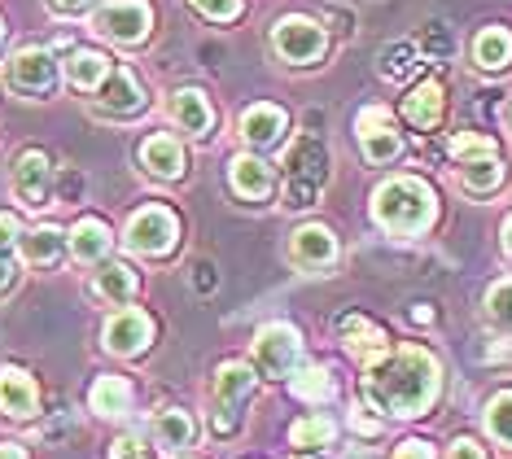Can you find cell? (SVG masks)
<instances>
[{"mask_svg":"<svg viewBox=\"0 0 512 459\" xmlns=\"http://www.w3.org/2000/svg\"><path fill=\"white\" fill-rule=\"evenodd\" d=\"M425 44H429V53H434V57H447V53H451V35L438 31V27L425 35Z\"/></svg>","mask_w":512,"mask_h":459,"instance_id":"obj_39","label":"cell"},{"mask_svg":"<svg viewBox=\"0 0 512 459\" xmlns=\"http://www.w3.org/2000/svg\"><path fill=\"white\" fill-rule=\"evenodd\" d=\"M355 127H359V145H364V153L372 162H390L403 145L399 132H394V119L386 110H364Z\"/></svg>","mask_w":512,"mask_h":459,"instance_id":"obj_11","label":"cell"},{"mask_svg":"<svg viewBox=\"0 0 512 459\" xmlns=\"http://www.w3.org/2000/svg\"><path fill=\"white\" fill-rule=\"evenodd\" d=\"M272 44H276V53H281L285 62L307 66V62H316V57L324 53V27H320V22H311V18L294 14V18H285L281 27H276Z\"/></svg>","mask_w":512,"mask_h":459,"instance_id":"obj_7","label":"cell"},{"mask_svg":"<svg viewBox=\"0 0 512 459\" xmlns=\"http://www.w3.org/2000/svg\"><path fill=\"white\" fill-rule=\"evenodd\" d=\"M412 320H416V324H429V320H434V311H429V306L421 302V306H416V311H412Z\"/></svg>","mask_w":512,"mask_h":459,"instance_id":"obj_46","label":"cell"},{"mask_svg":"<svg viewBox=\"0 0 512 459\" xmlns=\"http://www.w3.org/2000/svg\"><path fill=\"white\" fill-rule=\"evenodd\" d=\"M14 193H18L22 206H44V202H49V193H53V162H49V153H40V149L18 153V162H14Z\"/></svg>","mask_w":512,"mask_h":459,"instance_id":"obj_9","label":"cell"},{"mask_svg":"<svg viewBox=\"0 0 512 459\" xmlns=\"http://www.w3.org/2000/svg\"><path fill=\"white\" fill-rule=\"evenodd\" d=\"M154 433H158V446L180 451V446L193 442V420L184 416V411H162V416L154 420Z\"/></svg>","mask_w":512,"mask_h":459,"instance_id":"obj_28","label":"cell"},{"mask_svg":"<svg viewBox=\"0 0 512 459\" xmlns=\"http://www.w3.org/2000/svg\"><path fill=\"white\" fill-rule=\"evenodd\" d=\"M149 22H154V14H149L145 0H114V5L97 9L92 31L106 35V40H114V44H136V40H145Z\"/></svg>","mask_w":512,"mask_h":459,"instance_id":"obj_5","label":"cell"},{"mask_svg":"<svg viewBox=\"0 0 512 459\" xmlns=\"http://www.w3.org/2000/svg\"><path fill=\"white\" fill-rule=\"evenodd\" d=\"M88 403H92V411H97V416H123L127 403H132V390H127L123 376H101V381L92 385Z\"/></svg>","mask_w":512,"mask_h":459,"instance_id":"obj_24","label":"cell"},{"mask_svg":"<svg viewBox=\"0 0 512 459\" xmlns=\"http://www.w3.org/2000/svg\"><path fill=\"white\" fill-rule=\"evenodd\" d=\"M176 237H180L176 215H171L167 206H145L132 215L123 241L132 245L136 254H167V250H176Z\"/></svg>","mask_w":512,"mask_h":459,"instance_id":"obj_4","label":"cell"},{"mask_svg":"<svg viewBox=\"0 0 512 459\" xmlns=\"http://www.w3.org/2000/svg\"><path fill=\"white\" fill-rule=\"evenodd\" d=\"M289 254H294V263L302 267H329L337 258V241L329 228H320V223H307V228L294 232V241H289Z\"/></svg>","mask_w":512,"mask_h":459,"instance_id":"obj_14","label":"cell"},{"mask_svg":"<svg viewBox=\"0 0 512 459\" xmlns=\"http://www.w3.org/2000/svg\"><path fill=\"white\" fill-rule=\"evenodd\" d=\"M193 9H202V14L215 22H228L241 14V0H193Z\"/></svg>","mask_w":512,"mask_h":459,"instance_id":"obj_37","label":"cell"},{"mask_svg":"<svg viewBox=\"0 0 512 459\" xmlns=\"http://www.w3.org/2000/svg\"><path fill=\"white\" fill-rule=\"evenodd\" d=\"M110 459H145V451H141V442H132V438H119L110 446Z\"/></svg>","mask_w":512,"mask_h":459,"instance_id":"obj_38","label":"cell"},{"mask_svg":"<svg viewBox=\"0 0 512 459\" xmlns=\"http://www.w3.org/2000/svg\"><path fill=\"white\" fill-rule=\"evenodd\" d=\"M285 171H289V206L316 202L324 175H329V158H324L320 140L316 136L294 140V149H289V158H285Z\"/></svg>","mask_w":512,"mask_h":459,"instance_id":"obj_3","label":"cell"},{"mask_svg":"<svg viewBox=\"0 0 512 459\" xmlns=\"http://www.w3.org/2000/svg\"><path fill=\"white\" fill-rule=\"evenodd\" d=\"M110 250V228L101 219H84L75 223L71 232V254L79 258V263H97V258H106Z\"/></svg>","mask_w":512,"mask_h":459,"instance_id":"obj_23","label":"cell"},{"mask_svg":"<svg viewBox=\"0 0 512 459\" xmlns=\"http://www.w3.org/2000/svg\"><path fill=\"white\" fill-rule=\"evenodd\" d=\"M149 337H154V320L145 311H136V306H127V311H119L106 324V346L114 355H141L149 346Z\"/></svg>","mask_w":512,"mask_h":459,"instance_id":"obj_10","label":"cell"},{"mask_svg":"<svg viewBox=\"0 0 512 459\" xmlns=\"http://www.w3.org/2000/svg\"><path fill=\"white\" fill-rule=\"evenodd\" d=\"M451 158H460L464 167L469 162H477V158H495V140L491 136H477V132H460L456 140H451Z\"/></svg>","mask_w":512,"mask_h":459,"instance_id":"obj_32","label":"cell"},{"mask_svg":"<svg viewBox=\"0 0 512 459\" xmlns=\"http://www.w3.org/2000/svg\"><path fill=\"white\" fill-rule=\"evenodd\" d=\"M407 70H416V49H412V44H394V49L386 53V75L403 79Z\"/></svg>","mask_w":512,"mask_h":459,"instance_id":"obj_36","label":"cell"},{"mask_svg":"<svg viewBox=\"0 0 512 459\" xmlns=\"http://www.w3.org/2000/svg\"><path fill=\"white\" fill-rule=\"evenodd\" d=\"M355 429L364 433V438H372V433H377V420H368V416H355Z\"/></svg>","mask_w":512,"mask_h":459,"instance_id":"obj_44","label":"cell"},{"mask_svg":"<svg viewBox=\"0 0 512 459\" xmlns=\"http://www.w3.org/2000/svg\"><path fill=\"white\" fill-rule=\"evenodd\" d=\"M36 381H31L22 368H0V411L5 416H18V420H27V416H36Z\"/></svg>","mask_w":512,"mask_h":459,"instance_id":"obj_15","label":"cell"},{"mask_svg":"<svg viewBox=\"0 0 512 459\" xmlns=\"http://www.w3.org/2000/svg\"><path fill=\"white\" fill-rule=\"evenodd\" d=\"M14 241H18V219L14 215H0V293L14 285V276H18Z\"/></svg>","mask_w":512,"mask_h":459,"instance_id":"obj_29","label":"cell"},{"mask_svg":"<svg viewBox=\"0 0 512 459\" xmlns=\"http://www.w3.org/2000/svg\"><path fill=\"white\" fill-rule=\"evenodd\" d=\"M333 433H337V425L329 416H307V420H298L294 429H289V438H294V446H329L333 442Z\"/></svg>","mask_w":512,"mask_h":459,"instance_id":"obj_31","label":"cell"},{"mask_svg":"<svg viewBox=\"0 0 512 459\" xmlns=\"http://www.w3.org/2000/svg\"><path fill=\"white\" fill-rule=\"evenodd\" d=\"M22 254H27V263H40V267L57 263V254H62V232L49 228V223L36 232H27V237H22Z\"/></svg>","mask_w":512,"mask_h":459,"instance_id":"obj_27","label":"cell"},{"mask_svg":"<svg viewBox=\"0 0 512 459\" xmlns=\"http://www.w3.org/2000/svg\"><path fill=\"white\" fill-rule=\"evenodd\" d=\"M0 459H27V455H22V446H14V442H5V446H0Z\"/></svg>","mask_w":512,"mask_h":459,"instance_id":"obj_45","label":"cell"},{"mask_svg":"<svg viewBox=\"0 0 512 459\" xmlns=\"http://www.w3.org/2000/svg\"><path fill=\"white\" fill-rule=\"evenodd\" d=\"M372 215L386 232L394 237H416V232H425L429 223H434V193L421 184V180H386L377 188V197H372Z\"/></svg>","mask_w":512,"mask_h":459,"instance_id":"obj_2","label":"cell"},{"mask_svg":"<svg viewBox=\"0 0 512 459\" xmlns=\"http://www.w3.org/2000/svg\"><path fill=\"white\" fill-rule=\"evenodd\" d=\"M97 293H101V298H110V302H127L136 293L132 267H127V263H106L97 272Z\"/></svg>","mask_w":512,"mask_h":459,"instance_id":"obj_26","label":"cell"},{"mask_svg":"<svg viewBox=\"0 0 512 459\" xmlns=\"http://www.w3.org/2000/svg\"><path fill=\"white\" fill-rule=\"evenodd\" d=\"M92 0H53V9H62V14H79V9H88Z\"/></svg>","mask_w":512,"mask_h":459,"instance_id":"obj_43","label":"cell"},{"mask_svg":"<svg viewBox=\"0 0 512 459\" xmlns=\"http://www.w3.org/2000/svg\"><path fill=\"white\" fill-rule=\"evenodd\" d=\"M193 285L202 289V293H211V289H215V267H211V263L197 267V272H193Z\"/></svg>","mask_w":512,"mask_h":459,"instance_id":"obj_42","label":"cell"},{"mask_svg":"<svg viewBox=\"0 0 512 459\" xmlns=\"http://www.w3.org/2000/svg\"><path fill=\"white\" fill-rule=\"evenodd\" d=\"M294 394L307 398V403H329L337 394V381H333V372H324V368H307L294 381Z\"/></svg>","mask_w":512,"mask_h":459,"instance_id":"obj_30","label":"cell"},{"mask_svg":"<svg viewBox=\"0 0 512 459\" xmlns=\"http://www.w3.org/2000/svg\"><path fill=\"white\" fill-rule=\"evenodd\" d=\"M0 35H5V27H0Z\"/></svg>","mask_w":512,"mask_h":459,"instance_id":"obj_49","label":"cell"},{"mask_svg":"<svg viewBox=\"0 0 512 459\" xmlns=\"http://www.w3.org/2000/svg\"><path fill=\"white\" fill-rule=\"evenodd\" d=\"M141 162H145L149 175L176 180V175L184 171V149H180V140H171V136H149L141 145Z\"/></svg>","mask_w":512,"mask_h":459,"instance_id":"obj_18","label":"cell"},{"mask_svg":"<svg viewBox=\"0 0 512 459\" xmlns=\"http://www.w3.org/2000/svg\"><path fill=\"white\" fill-rule=\"evenodd\" d=\"M285 132V110L281 105H250L246 119H241V136L250 140L254 149H272Z\"/></svg>","mask_w":512,"mask_h":459,"instance_id":"obj_17","label":"cell"},{"mask_svg":"<svg viewBox=\"0 0 512 459\" xmlns=\"http://www.w3.org/2000/svg\"><path fill=\"white\" fill-rule=\"evenodd\" d=\"M504 250H508V254H512V219H508V223H504Z\"/></svg>","mask_w":512,"mask_h":459,"instance_id":"obj_47","label":"cell"},{"mask_svg":"<svg viewBox=\"0 0 512 459\" xmlns=\"http://www.w3.org/2000/svg\"><path fill=\"white\" fill-rule=\"evenodd\" d=\"M228 180L246 202H259V197L272 193V171H267V162H259V158H237L228 167Z\"/></svg>","mask_w":512,"mask_h":459,"instance_id":"obj_20","label":"cell"},{"mask_svg":"<svg viewBox=\"0 0 512 459\" xmlns=\"http://www.w3.org/2000/svg\"><path fill=\"white\" fill-rule=\"evenodd\" d=\"M171 114H176V123L184 127V132H193V136H206L211 132V123H215L211 105H206V97L197 88H180L176 97H171Z\"/></svg>","mask_w":512,"mask_h":459,"instance_id":"obj_19","label":"cell"},{"mask_svg":"<svg viewBox=\"0 0 512 459\" xmlns=\"http://www.w3.org/2000/svg\"><path fill=\"white\" fill-rule=\"evenodd\" d=\"M342 337H346V350H351L364 368H377V363L390 355L386 333H381L377 324H368L364 315H346V320H342Z\"/></svg>","mask_w":512,"mask_h":459,"instance_id":"obj_12","label":"cell"},{"mask_svg":"<svg viewBox=\"0 0 512 459\" xmlns=\"http://www.w3.org/2000/svg\"><path fill=\"white\" fill-rule=\"evenodd\" d=\"M368 403L386 416H421L438 394V363L421 346H403L399 355H386L364 376Z\"/></svg>","mask_w":512,"mask_h":459,"instance_id":"obj_1","label":"cell"},{"mask_svg":"<svg viewBox=\"0 0 512 459\" xmlns=\"http://www.w3.org/2000/svg\"><path fill=\"white\" fill-rule=\"evenodd\" d=\"M504 180V167H499L495 158H486V162H469L464 167V184L469 188H477V193H491V188Z\"/></svg>","mask_w":512,"mask_h":459,"instance_id":"obj_34","label":"cell"},{"mask_svg":"<svg viewBox=\"0 0 512 459\" xmlns=\"http://www.w3.org/2000/svg\"><path fill=\"white\" fill-rule=\"evenodd\" d=\"M254 359L267 376H289L302 359V337L289 324H267L254 337Z\"/></svg>","mask_w":512,"mask_h":459,"instance_id":"obj_6","label":"cell"},{"mask_svg":"<svg viewBox=\"0 0 512 459\" xmlns=\"http://www.w3.org/2000/svg\"><path fill=\"white\" fill-rule=\"evenodd\" d=\"M394 459H434V451H429L425 442H403L399 451H394Z\"/></svg>","mask_w":512,"mask_h":459,"instance_id":"obj_40","label":"cell"},{"mask_svg":"<svg viewBox=\"0 0 512 459\" xmlns=\"http://www.w3.org/2000/svg\"><path fill=\"white\" fill-rule=\"evenodd\" d=\"M97 101H101V110H106V114H136L145 105V92H141V84H136L132 70L114 66L110 79L97 88Z\"/></svg>","mask_w":512,"mask_h":459,"instance_id":"obj_13","label":"cell"},{"mask_svg":"<svg viewBox=\"0 0 512 459\" xmlns=\"http://www.w3.org/2000/svg\"><path fill=\"white\" fill-rule=\"evenodd\" d=\"M250 390H254V372L246 368V363H224V368H219L215 394H219V403L224 407H237Z\"/></svg>","mask_w":512,"mask_h":459,"instance_id":"obj_25","label":"cell"},{"mask_svg":"<svg viewBox=\"0 0 512 459\" xmlns=\"http://www.w3.org/2000/svg\"><path fill=\"white\" fill-rule=\"evenodd\" d=\"M486 311L499 328H512V280H499V285L486 293Z\"/></svg>","mask_w":512,"mask_h":459,"instance_id":"obj_35","label":"cell"},{"mask_svg":"<svg viewBox=\"0 0 512 459\" xmlns=\"http://www.w3.org/2000/svg\"><path fill=\"white\" fill-rule=\"evenodd\" d=\"M351 459H372V455H368V451H355V455H351Z\"/></svg>","mask_w":512,"mask_h":459,"instance_id":"obj_48","label":"cell"},{"mask_svg":"<svg viewBox=\"0 0 512 459\" xmlns=\"http://www.w3.org/2000/svg\"><path fill=\"white\" fill-rule=\"evenodd\" d=\"M9 84L27 97H49L57 84V62L44 49H18L9 57Z\"/></svg>","mask_w":512,"mask_h":459,"instance_id":"obj_8","label":"cell"},{"mask_svg":"<svg viewBox=\"0 0 512 459\" xmlns=\"http://www.w3.org/2000/svg\"><path fill=\"white\" fill-rule=\"evenodd\" d=\"M451 459H486V455H482V446H477V442L460 438L456 446H451Z\"/></svg>","mask_w":512,"mask_h":459,"instance_id":"obj_41","label":"cell"},{"mask_svg":"<svg viewBox=\"0 0 512 459\" xmlns=\"http://www.w3.org/2000/svg\"><path fill=\"white\" fill-rule=\"evenodd\" d=\"M486 429H491V438L512 446V390L499 394L495 403H491V411H486Z\"/></svg>","mask_w":512,"mask_h":459,"instance_id":"obj_33","label":"cell"},{"mask_svg":"<svg viewBox=\"0 0 512 459\" xmlns=\"http://www.w3.org/2000/svg\"><path fill=\"white\" fill-rule=\"evenodd\" d=\"M442 105H447V92H442V84H438V79H425V84H416L403 97V114H407V123H412V127L429 132V127L442 119Z\"/></svg>","mask_w":512,"mask_h":459,"instance_id":"obj_16","label":"cell"},{"mask_svg":"<svg viewBox=\"0 0 512 459\" xmlns=\"http://www.w3.org/2000/svg\"><path fill=\"white\" fill-rule=\"evenodd\" d=\"M110 70H114L110 57L106 53H92V49H79V53H71V62H66V75H71V84L84 88V92H97L110 79Z\"/></svg>","mask_w":512,"mask_h":459,"instance_id":"obj_21","label":"cell"},{"mask_svg":"<svg viewBox=\"0 0 512 459\" xmlns=\"http://www.w3.org/2000/svg\"><path fill=\"white\" fill-rule=\"evenodd\" d=\"M473 62L482 66V70H504V66L512 62V31H504V27L477 31V40H473Z\"/></svg>","mask_w":512,"mask_h":459,"instance_id":"obj_22","label":"cell"}]
</instances>
